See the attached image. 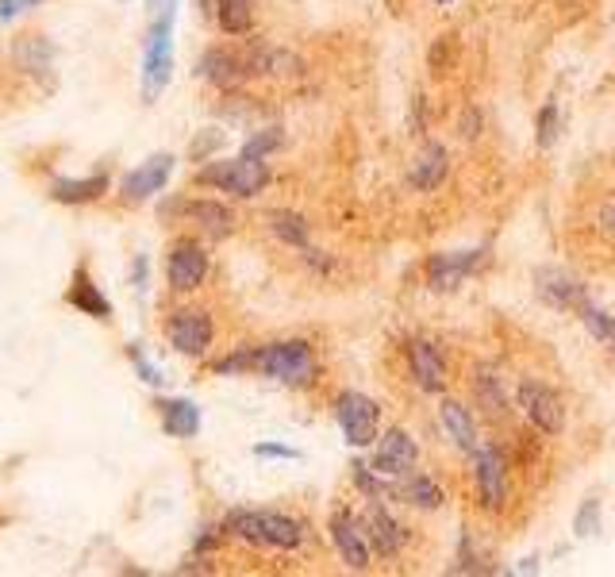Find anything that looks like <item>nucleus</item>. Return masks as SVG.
<instances>
[{"mask_svg": "<svg viewBox=\"0 0 615 577\" xmlns=\"http://www.w3.org/2000/svg\"><path fill=\"white\" fill-rule=\"evenodd\" d=\"M223 531L258 551H296L304 543V524L273 508H231L223 516Z\"/></svg>", "mask_w": 615, "mask_h": 577, "instance_id": "obj_1", "label": "nucleus"}, {"mask_svg": "<svg viewBox=\"0 0 615 577\" xmlns=\"http://www.w3.org/2000/svg\"><path fill=\"white\" fill-rule=\"evenodd\" d=\"M173 24H177V0H166L154 12V24L147 31V47H143V74H139V89L143 101L154 104L173 81Z\"/></svg>", "mask_w": 615, "mask_h": 577, "instance_id": "obj_2", "label": "nucleus"}, {"mask_svg": "<svg viewBox=\"0 0 615 577\" xmlns=\"http://www.w3.org/2000/svg\"><path fill=\"white\" fill-rule=\"evenodd\" d=\"M316 347L308 339H277L266 347H254V374H262L266 381L289 385V389H304L316 381Z\"/></svg>", "mask_w": 615, "mask_h": 577, "instance_id": "obj_3", "label": "nucleus"}, {"mask_svg": "<svg viewBox=\"0 0 615 577\" xmlns=\"http://www.w3.org/2000/svg\"><path fill=\"white\" fill-rule=\"evenodd\" d=\"M200 185L216 189V193H227L235 201H254L270 189V166L266 158H250V154H239V158H212L204 170L197 174Z\"/></svg>", "mask_w": 615, "mask_h": 577, "instance_id": "obj_4", "label": "nucleus"}, {"mask_svg": "<svg viewBox=\"0 0 615 577\" xmlns=\"http://www.w3.org/2000/svg\"><path fill=\"white\" fill-rule=\"evenodd\" d=\"M335 424L343 431L346 447L366 451L381 439V404L358 389H343L335 397Z\"/></svg>", "mask_w": 615, "mask_h": 577, "instance_id": "obj_5", "label": "nucleus"}, {"mask_svg": "<svg viewBox=\"0 0 615 577\" xmlns=\"http://www.w3.org/2000/svg\"><path fill=\"white\" fill-rule=\"evenodd\" d=\"M166 339H170V347L177 354H185V358H204V354L212 351L216 324H212V316H208L204 308L185 304V308H173L170 312V320H166Z\"/></svg>", "mask_w": 615, "mask_h": 577, "instance_id": "obj_6", "label": "nucleus"}, {"mask_svg": "<svg viewBox=\"0 0 615 577\" xmlns=\"http://www.w3.org/2000/svg\"><path fill=\"white\" fill-rule=\"evenodd\" d=\"M516 408L527 416V424L539 427L542 435H562V427H566V404H562V397L550 385L535 381V377H523L516 385Z\"/></svg>", "mask_w": 615, "mask_h": 577, "instance_id": "obj_7", "label": "nucleus"}, {"mask_svg": "<svg viewBox=\"0 0 615 577\" xmlns=\"http://www.w3.org/2000/svg\"><path fill=\"white\" fill-rule=\"evenodd\" d=\"M327 531H331V547H335V554L343 558L346 570L366 574L369 566H373V547H369V535H366L362 516H354L350 508H335Z\"/></svg>", "mask_w": 615, "mask_h": 577, "instance_id": "obj_8", "label": "nucleus"}, {"mask_svg": "<svg viewBox=\"0 0 615 577\" xmlns=\"http://www.w3.org/2000/svg\"><path fill=\"white\" fill-rule=\"evenodd\" d=\"M473 458V485H477V501L485 512H500L508 501V458L500 454L496 443H481Z\"/></svg>", "mask_w": 615, "mask_h": 577, "instance_id": "obj_9", "label": "nucleus"}, {"mask_svg": "<svg viewBox=\"0 0 615 577\" xmlns=\"http://www.w3.org/2000/svg\"><path fill=\"white\" fill-rule=\"evenodd\" d=\"M208 270H212V258L197 239H177L166 254V281L173 293H197L208 281Z\"/></svg>", "mask_w": 615, "mask_h": 577, "instance_id": "obj_10", "label": "nucleus"}, {"mask_svg": "<svg viewBox=\"0 0 615 577\" xmlns=\"http://www.w3.org/2000/svg\"><path fill=\"white\" fill-rule=\"evenodd\" d=\"M419 462V443L416 435L408 431V427H389V431H381V439L373 443V458H369V466L377 470L381 477H404L408 470H416Z\"/></svg>", "mask_w": 615, "mask_h": 577, "instance_id": "obj_11", "label": "nucleus"}, {"mask_svg": "<svg viewBox=\"0 0 615 577\" xmlns=\"http://www.w3.org/2000/svg\"><path fill=\"white\" fill-rule=\"evenodd\" d=\"M469 374H473L469 377V385H473V404L481 408V416L492 420V424H504V420L512 416V401H508L500 366L489 362V358H481V362H473Z\"/></svg>", "mask_w": 615, "mask_h": 577, "instance_id": "obj_12", "label": "nucleus"}, {"mask_svg": "<svg viewBox=\"0 0 615 577\" xmlns=\"http://www.w3.org/2000/svg\"><path fill=\"white\" fill-rule=\"evenodd\" d=\"M173 166H177V158L173 154H150L147 162H139L135 170H127L120 181V197L127 204H143L150 197H158L162 189H166V181H170Z\"/></svg>", "mask_w": 615, "mask_h": 577, "instance_id": "obj_13", "label": "nucleus"}, {"mask_svg": "<svg viewBox=\"0 0 615 577\" xmlns=\"http://www.w3.org/2000/svg\"><path fill=\"white\" fill-rule=\"evenodd\" d=\"M485 266V251H446L427 258V285L435 293H454L469 274Z\"/></svg>", "mask_w": 615, "mask_h": 577, "instance_id": "obj_14", "label": "nucleus"}, {"mask_svg": "<svg viewBox=\"0 0 615 577\" xmlns=\"http://www.w3.org/2000/svg\"><path fill=\"white\" fill-rule=\"evenodd\" d=\"M362 524H366L369 547H373L377 558H396L408 547V527L400 524L381 501H369V508L362 512Z\"/></svg>", "mask_w": 615, "mask_h": 577, "instance_id": "obj_15", "label": "nucleus"}, {"mask_svg": "<svg viewBox=\"0 0 615 577\" xmlns=\"http://www.w3.org/2000/svg\"><path fill=\"white\" fill-rule=\"evenodd\" d=\"M535 293L558 312H573V308L581 312L585 308V285L562 266H539L535 270Z\"/></svg>", "mask_w": 615, "mask_h": 577, "instance_id": "obj_16", "label": "nucleus"}, {"mask_svg": "<svg viewBox=\"0 0 615 577\" xmlns=\"http://www.w3.org/2000/svg\"><path fill=\"white\" fill-rule=\"evenodd\" d=\"M446 177H450V151L439 139H427L412 158V166H408V185L416 193H435Z\"/></svg>", "mask_w": 615, "mask_h": 577, "instance_id": "obj_17", "label": "nucleus"}, {"mask_svg": "<svg viewBox=\"0 0 615 577\" xmlns=\"http://www.w3.org/2000/svg\"><path fill=\"white\" fill-rule=\"evenodd\" d=\"M200 81L216 85V89H239L246 77H250V66H246V54L223 51V47H212L204 51V58L197 62Z\"/></svg>", "mask_w": 615, "mask_h": 577, "instance_id": "obj_18", "label": "nucleus"}, {"mask_svg": "<svg viewBox=\"0 0 615 577\" xmlns=\"http://www.w3.org/2000/svg\"><path fill=\"white\" fill-rule=\"evenodd\" d=\"M439 420H443L446 439L458 447L462 454H473L481 447V435H477V420L469 412V404L454 401V397H443L439 401Z\"/></svg>", "mask_w": 615, "mask_h": 577, "instance_id": "obj_19", "label": "nucleus"}, {"mask_svg": "<svg viewBox=\"0 0 615 577\" xmlns=\"http://www.w3.org/2000/svg\"><path fill=\"white\" fill-rule=\"evenodd\" d=\"M66 304L77 308L81 316H93V320H112V301L100 293V285L93 281L89 266H77L74 277H70V289H66Z\"/></svg>", "mask_w": 615, "mask_h": 577, "instance_id": "obj_20", "label": "nucleus"}, {"mask_svg": "<svg viewBox=\"0 0 615 577\" xmlns=\"http://www.w3.org/2000/svg\"><path fill=\"white\" fill-rule=\"evenodd\" d=\"M408 370L423 393H443L446 389V366L439 351L427 343V339H412L408 343Z\"/></svg>", "mask_w": 615, "mask_h": 577, "instance_id": "obj_21", "label": "nucleus"}, {"mask_svg": "<svg viewBox=\"0 0 615 577\" xmlns=\"http://www.w3.org/2000/svg\"><path fill=\"white\" fill-rule=\"evenodd\" d=\"M396 497L404 504H412L419 512H439L446 504V489L423 470H408L404 477H396Z\"/></svg>", "mask_w": 615, "mask_h": 577, "instance_id": "obj_22", "label": "nucleus"}, {"mask_svg": "<svg viewBox=\"0 0 615 577\" xmlns=\"http://www.w3.org/2000/svg\"><path fill=\"white\" fill-rule=\"evenodd\" d=\"M181 216L185 220H193L200 231H208V235H216V239H227V235H235V212L227 208L223 201L216 197H200V201H185L181 204Z\"/></svg>", "mask_w": 615, "mask_h": 577, "instance_id": "obj_23", "label": "nucleus"}, {"mask_svg": "<svg viewBox=\"0 0 615 577\" xmlns=\"http://www.w3.org/2000/svg\"><path fill=\"white\" fill-rule=\"evenodd\" d=\"M246 66H250V77H296L304 70V62L293 51H281L270 43H254L246 51Z\"/></svg>", "mask_w": 615, "mask_h": 577, "instance_id": "obj_24", "label": "nucleus"}, {"mask_svg": "<svg viewBox=\"0 0 615 577\" xmlns=\"http://www.w3.org/2000/svg\"><path fill=\"white\" fill-rule=\"evenodd\" d=\"M158 420H162V431L170 439H197L200 435V408L185 397H173V401H158Z\"/></svg>", "mask_w": 615, "mask_h": 577, "instance_id": "obj_25", "label": "nucleus"}, {"mask_svg": "<svg viewBox=\"0 0 615 577\" xmlns=\"http://www.w3.org/2000/svg\"><path fill=\"white\" fill-rule=\"evenodd\" d=\"M108 193V174H89V177H58L50 185V201L58 204H93Z\"/></svg>", "mask_w": 615, "mask_h": 577, "instance_id": "obj_26", "label": "nucleus"}, {"mask_svg": "<svg viewBox=\"0 0 615 577\" xmlns=\"http://www.w3.org/2000/svg\"><path fill=\"white\" fill-rule=\"evenodd\" d=\"M273 239H281L285 247H296V251H308V239H312V227L300 212H289V208H273L266 216Z\"/></svg>", "mask_w": 615, "mask_h": 577, "instance_id": "obj_27", "label": "nucleus"}, {"mask_svg": "<svg viewBox=\"0 0 615 577\" xmlns=\"http://www.w3.org/2000/svg\"><path fill=\"white\" fill-rule=\"evenodd\" d=\"M216 24L223 35H246L254 27V0H216Z\"/></svg>", "mask_w": 615, "mask_h": 577, "instance_id": "obj_28", "label": "nucleus"}, {"mask_svg": "<svg viewBox=\"0 0 615 577\" xmlns=\"http://www.w3.org/2000/svg\"><path fill=\"white\" fill-rule=\"evenodd\" d=\"M581 324H585V331H589L592 339H600L604 347L612 343V335H615V316H608L604 308H592V304H585V308H581Z\"/></svg>", "mask_w": 615, "mask_h": 577, "instance_id": "obj_29", "label": "nucleus"}, {"mask_svg": "<svg viewBox=\"0 0 615 577\" xmlns=\"http://www.w3.org/2000/svg\"><path fill=\"white\" fill-rule=\"evenodd\" d=\"M281 143H285L281 127H262V131H254V135L243 143V154H250V158H266V154H273Z\"/></svg>", "mask_w": 615, "mask_h": 577, "instance_id": "obj_30", "label": "nucleus"}, {"mask_svg": "<svg viewBox=\"0 0 615 577\" xmlns=\"http://www.w3.org/2000/svg\"><path fill=\"white\" fill-rule=\"evenodd\" d=\"M220 377H231V374H254V347H239L235 354H227L220 358L216 366H212Z\"/></svg>", "mask_w": 615, "mask_h": 577, "instance_id": "obj_31", "label": "nucleus"}, {"mask_svg": "<svg viewBox=\"0 0 615 577\" xmlns=\"http://www.w3.org/2000/svg\"><path fill=\"white\" fill-rule=\"evenodd\" d=\"M539 147L542 151H550L554 147V139H558V104L554 101H546L539 108Z\"/></svg>", "mask_w": 615, "mask_h": 577, "instance_id": "obj_32", "label": "nucleus"}, {"mask_svg": "<svg viewBox=\"0 0 615 577\" xmlns=\"http://www.w3.org/2000/svg\"><path fill=\"white\" fill-rule=\"evenodd\" d=\"M596 527H600V501L589 497V501L581 504V512H577L573 531H577V539H589V535H596Z\"/></svg>", "mask_w": 615, "mask_h": 577, "instance_id": "obj_33", "label": "nucleus"}, {"mask_svg": "<svg viewBox=\"0 0 615 577\" xmlns=\"http://www.w3.org/2000/svg\"><path fill=\"white\" fill-rule=\"evenodd\" d=\"M127 354H131V366L139 370V377H143L147 385H154V389H158V385L166 381V377H162V370H158V366L150 362L147 354H143V347H139V343H131V347H127Z\"/></svg>", "mask_w": 615, "mask_h": 577, "instance_id": "obj_34", "label": "nucleus"}, {"mask_svg": "<svg viewBox=\"0 0 615 577\" xmlns=\"http://www.w3.org/2000/svg\"><path fill=\"white\" fill-rule=\"evenodd\" d=\"M254 454L258 458H281V462H296L300 451L289 447V443H254Z\"/></svg>", "mask_w": 615, "mask_h": 577, "instance_id": "obj_35", "label": "nucleus"}, {"mask_svg": "<svg viewBox=\"0 0 615 577\" xmlns=\"http://www.w3.org/2000/svg\"><path fill=\"white\" fill-rule=\"evenodd\" d=\"M458 135H462V139H477V135H481V112H477V108H466V112H462Z\"/></svg>", "mask_w": 615, "mask_h": 577, "instance_id": "obj_36", "label": "nucleus"}, {"mask_svg": "<svg viewBox=\"0 0 615 577\" xmlns=\"http://www.w3.org/2000/svg\"><path fill=\"white\" fill-rule=\"evenodd\" d=\"M39 0H0V20L8 24V20H16L20 12H27V8H35Z\"/></svg>", "mask_w": 615, "mask_h": 577, "instance_id": "obj_37", "label": "nucleus"}, {"mask_svg": "<svg viewBox=\"0 0 615 577\" xmlns=\"http://www.w3.org/2000/svg\"><path fill=\"white\" fill-rule=\"evenodd\" d=\"M600 227H604L608 235H615V197H608V201L600 204Z\"/></svg>", "mask_w": 615, "mask_h": 577, "instance_id": "obj_38", "label": "nucleus"}, {"mask_svg": "<svg viewBox=\"0 0 615 577\" xmlns=\"http://www.w3.org/2000/svg\"><path fill=\"white\" fill-rule=\"evenodd\" d=\"M135 289H139V293H147V254H139V258H135Z\"/></svg>", "mask_w": 615, "mask_h": 577, "instance_id": "obj_39", "label": "nucleus"}, {"mask_svg": "<svg viewBox=\"0 0 615 577\" xmlns=\"http://www.w3.org/2000/svg\"><path fill=\"white\" fill-rule=\"evenodd\" d=\"M162 4H166V0H147V8H150V12H158Z\"/></svg>", "mask_w": 615, "mask_h": 577, "instance_id": "obj_40", "label": "nucleus"}, {"mask_svg": "<svg viewBox=\"0 0 615 577\" xmlns=\"http://www.w3.org/2000/svg\"><path fill=\"white\" fill-rule=\"evenodd\" d=\"M431 4H439V8H443V4H454V0H431Z\"/></svg>", "mask_w": 615, "mask_h": 577, "instance_id": "obj_41", "label": "nucleus"}, {"mask_svg": "<svg viewBox=\"0 0 615 577\" xmlns=\"http://www.w3.org/2000/svg\"><path fill=\"white\" fill-rule=\"evenodd\" d=\"M608 347H615V335H612V343H608Z\"/></svg>", "mask_w": 615, "mask_h": 577, "instance_id": "obj_42", "label": "nucleus"}]
</instances>
